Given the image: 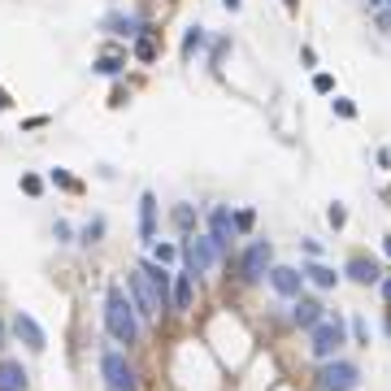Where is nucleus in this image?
<instances>
[{
    "label": "nucleus",
    "instance_id": "obj_1",
    "mask_svg": "<svg viewBox=\"0 0 391 391\" xmlns=\"http://www.w3.org/2000/svg\"><path fill=\"white\" fill-rule=\"evenodd\" d=\"M105 331L118 339V344H135L139 339V313H135V304H130L126 287H118V283L105 291Z\"/></svg>",
    "mask_w": 391,
    "mask_h": 391
},
{
    "label": "nucleus",
    "instance_id": "obj_2",
    "mask_svg": "<svg viewBox=\"0 0 391 391\" xmlns=\"http://www.w3.org/2000/svg\"><path fill=\"white\" fill-rule=\"evenodd\" d=\"M339 348H344V318H339V313H326L313 331H309V352H313L318 361H331Z\"/></svg>",
    "mask_w": 391,
    "mask_h": 391
},
{
    "label": "nucleus",
    "instance_id": "obj_3",
    "mask_svg": "<svg viewBox=\"0 0 391 391\" xmlns=\"http://www.w3.org/2000/svg\"><path fill=\"white\" fill-rule=\"evenodd\" d=\"M101 374H105V387L109 391H139L135 370H130L126 352H118V348H105L101 352Z\"/></svg>",
    "mask_w": 391,
    "mask_h": 391
},
{
    "label": "nucleus",
    "instance_id": "obj_4",
    "mask_svg": "<svg viewBox=\"0 0 391 391\" xmlns=\"http://www.w3.org/2000/svg\"><path fill=\"white\" fill-rule=\"evenodd\" d=\"M270 266H274L270 239H252L248 248H243V257H239V279H243V283H261V279L270 274Z\"/></svg>",
    "mask_w": 391,
    "mask_h": 391
},
{
    "label": "nucleus",
    "instance_id": "obj_5",
    "mask_svg": "<svg viewBox=\"0 0 391 391\" xmlns=\"http://www.w3.org/2000/svg\"><path fill=\"white\" fill-rule=\"evenodd\" d=\"M126 296H130V304H135L139 322H153V318L161 313V304H157V296H153V287H148V279H144L139 270H130V274H126Z\"/></svg>",
    "mask_w": 391,
    "mask_h": 391
},
{
    "label": "nucleus",
    "instance_id": "obj_6",
    "mask_svg": "<svg viewBox=\"0 0 391 391\" xmlns=\"http://www.w3.org/2000/svg\"><path fill=\"white\" fill-rule=\"evenodd\" d=\"M356 383H361V370H356L352 361H326L318 370V387L322 391H352Z\"/></svg>",
    "mask_w": 391,
    "mask_h": 391
},
{
    "label": "nucleus",
    "instance_id": "obj_7",
    "mask_svg": "<svg viewBox=\"0 0 391 391\" xmlns=\"http://www.w3.org/2000/svg\"><path fill=\"white\" fill-rule=\"evenodd\" d=\"M178 252H183V261H187V274H205V270L218 261V252H214V243H209V235H205V239L187 235L183 243H178Z\"/></svg>",
    "mask_w": 391,
    "mask_h": 391
},
{
    "label": "nucleus",
    "instance_id": "obj_8",
    "mask_svg": "<svg viewBox=\"0 0 391 391\" xmlns=\"http://www.w3.org/2000/svg\"><path fill=\"white\" fill-rule=\"evenodd\" d=\"M135 270L144 274V279H148V287H153L157 304H161V309H170V296H174V274H170L166 266H157V261H139Z\"/></svg>",
    "mask_w": 391,
    "mask_h": 391
},
{
    "label": "nucleus",
    "instance_id": "obj_9",
    "mask_svg": "<svg viewBox=\"0 0 391 391\" xmlns=\"http://www.w3.org/2000/svg\"><path fill=\"white\" fill-rule=\"evenodd\" d=\"M231 235H235V226H231V209H226V205L209 209V243H214V252H218V257L231 252Z\"/></svg>",
    "mask_w": 391,
    "mask_h": 391
},
{
    "label": "nucleus",
    "instance_id": "obj_10",
    "mask_svg": "<svg viewBox=\"0 0 391 391\" xmlns=\"http://www.w3.org/2000/svg\"><path fill=\"white\" fill-rule=\"evenodd\" d=\"M270 287L279 291V296H287V300H300V287H304V274L296 270V266H270Z\"/></svg>",
    "mask_w": 391,
    "mask_h": 391
},
{
    "label": "nucleus",
    "instance_id": "obj_11",
    "mask_svg": "<svg viewBox=\"0 0 391 391\" xmlns=\"http://www.w3.org/2000/svg\"><path fill=\"white\" fill-rule=\"evenodd\" d=\"M13 335H18V339H22V344H26L31 352H44V348H48V339H44V326H40L35 318H31V313H18V318H13Z\"/></svg>",
    "mask_w": 391,
    "mask_h": 391
},
{
    "label": "nucleus",
    "instance_id": "obj_12",
    "mask_svg": "<svg viewBox=\"0 0 391 391\" xmlns=\"http://www.w3.org/2000/svg\"><path fill=\"white\" fill-rule=\"evenodd\" d=\"M344 274H348L352 283H361V287H374V283H383V270H379V261H370V257H352Z\"/></svg>",
    "mask_w": 391,
    "mask_h": 391
},
{
    "label": "nucleus",
    "instance_id": "obj_13",
    "mask_svg": "<svg viewBox=\"0 0 391 391\" xmlns=\"http://www.w3.org/2000/svg\"><path fill=\"white\" fill-rule=\"evenodd\" d=\"M139 239H144V243L157 239V196H153V191L139 196Z\"/></svg>",
    "mask_w": 391,
    "mask_h": 391
},
{
    "label": "nucleus",
    "instance_id": "obj_14",
    "mask_svg": "<svg viewBox=\"0 0 391 391\" xmlns=\"http://www.w3.org/2000/svg\"><path fill=\"white\" fill-rule=\"evenodd\" d=\"M170 304L178 309V313H187V309L196 304V274H174V296H170Z\"/></svg>",
    "mask_w": 391,
    "mask_h": 391
},
{
    "label": "nucleus",
    "instance_id": "obj_15",
    "mask_svg": "<svg viewBox=\"0 0 391 391\" xmlns=\"http://www.w3.org/2000/svg\"><path fill=\"white\" fill-rule=\"evenodd\" d=\"M291 318H296V326L313 331V326L326 318V304H322V300H309V296H300V300H296V309H291Z\"/></svg>",
    "mask_w": 391,
    "mask_h": 391
},
{
    "label": "nucleus",
    "instance_id": "obj_16",
    "mask_svg": "<svg viewBox=\"0 0 391 391\" xmlns=\"http://www.w3.org/2000/svg\"><path fill=\"white\" fill-rule=\"evenodd\" d=\"M0 391H26L22 361H0Z\"/></svg>",
    "mask_w": 391,
    "mask_h": 391
},
{
    "label": "nucleus",
    "instance_id": "obj_17",
    "mask_svg": "<svg viewBox=\"0 0 391 391\" xmlns=\"http://www.w3.org/2000/svg\"><path fill=\"white\" fill-rule=\"evenodd\" d=\"M105 31H113V35H144L148 26H144L139 18H130V13H109V18H105Z\"/></svg>",
    "mask_w": 391,
    "mask_h": 391
},
{
    "label": "nucleus",
    "instance_id": "obj_18",
    "mask_svg": "<svg viewBox=\"0 0 391 391\" xmlns=\"http://www.w3.org/2000/svg\"><path fill=\"white\" fill-rule=\"evenodd\" d=\"M300 274H304V279L313 283V287H335V283H339V274H335L331 266H322V261H309Z\"/></svg>",
    "mask_w": 391,
    "mask_h": 391
},
{
    "label": "nucleus",
    "instance_id": "obj_19",
    "mask_svg": "<svg viewBox=\"0 0 391 391\" xmlns=\"http://www.w3.org/2000/svg\"><path fill=\"white\" fill-rule=\"evenodd\" d=\"M170 218H174V226H178L183 235L196 231V209H191V205H174V214H170Z\"/></svg>",
    "mask_w": 391,
    "mask_h": 391
},
{
    "label": "nucleus",
    "instance_id": "obj_20",
    "mask_svg": "<svg viewBox=\"0 0 391 391\" xmlns=\"http://www.w3.org/2000/svg\"><path fill=\"white\" fill-rule=\"evenodd\" d=\"M122 65H126V57H122V53H105L101 61H96V74L113 78V74H122Z\"/></svg>",
    "mask_w": 391,
    "mask_h": 391
},
{
    "label": "nucleus",
    "instance_id": "obj_21",
    "mask_svg": "<svg viewBox=\"0 0 391 391\" xmlns=\"http://www.w3.org/2000/svg\"><path fill=\"white\" fill-rule=\"evenodd\" d=\"M135 57L139 61H157V35L153 31H144V35L135 40Z\"/></svg>",
    "mask_w": 391,
    "mask_h": 391
},
{
    "label": "nucleus",
    "instance_id": "obj_22",
    "mask_svg": "<svg viewBox=\"0 0 391 391\" xmlns=\"http://www.w3.org/2000/svg\"><path fill=\"white\" fill-rule=\"evenodd\" d=\"M205 40H209L205 31H200V26H191L187 35H183V57H196V53H200V48H205Z\"/></svg>",
    "mask_w": 391,
    "mask_h": 391
},
{
    "label": "nucleus",
    "instance_id": "obj_23",
    "mask_svg": "<svg viewBox=\"0 0 391 391\" xmlns=\"http://www.w3.org/2000/svg\"><path fill=\"white\" fill-rule=\"evenodd\" d=\"M231 226H235L239 235H248L252 226H257V214H252V209H239V214H231Z\"/></svg>",
    "mask_w": 391,
    "mask_h": 391
},
{
    "label": "nucleus",
    "instance_id": "obj_24",
    "mask_svg": "<svg viewBox=\"0 0 391 391\" xmlns=\"http://www.w3.org/2000/svg\"><path fill=\"white\" fill-rule=\"evenodd\" d=\"M101 235H105V218H96V222H87L83 231H78V243H96Z\"/></svg>",
    "mask_w": 391,
    "mask_h": 391
},
{
    "label": "nucleus",
    "instance_id": "obj_25",
    "mask_svg": "<svg viewBox=\"0 0 391 391\" xmlns=\"http://www.w3.org/2000/svg\"><path fill=\"white\" fill-rule=\"evenodd\" d=\"M174 257H178V248H174V243H153V261H157V266H170Z\"/></svg>",
    "mask_w": 391,
    "mask_h": 391
},
{
    "label": "nucleus",
    "instance_id": "obj_26",
    "mask_svg": "<svg viewBox=\"0 0 391 391\" xmlns=\"http://www.w3.org/2000/svg\"><path fill=\"white\" fill-rule=\"evenodd\" d=\"M53 183H57V187H65V191H83V183H78V178H70L65 170H53Z\"/></svg>",
    "mask_w": 391,
    "mask_h": 391
},
{
    "label": "nucleus",
    "instance_id": "obj_27",
    "mask_svg": "<svg viewBox=\"0 0 391 391\" xmlns=\"http://www.w3.org/2000/svg\"><path fill=\"white\" fill-rule=\"evenodd\" d=\"M326 222H331L335 231H339V226L348 222V209H344V205H331V209H326Z\"/></svg>",
    "mask_w": 391,
    "mask_h": 391
},
{
    "label": "nucleus",
    "instance_id": "obj_28",
    "mask_svg": "<svg viewBox=\"0 0 391 391\" xmlns=\"http://www.w3.org/2000/svg\"><path fill=\"white\" fill-rule=\"evenodd\" d=\"M22 191H26V196H40V191H44V178H40V174H22Z\"/></svg>",
    "mask_w": 391,
    "mask_h": 391
},
{
    "label": "nucleus",
    "instance_id": "obj_29",
    "mask_svg": "<svg viewBox=\"0 0 391 391\" xmlns=\"http://www.w3.org/2000/svg\"><path fill=\"white\" fill-rule=\"evenodd\" d=\"M352 335H356V344H365V348H370V326H365L361 318H352Z\"/></svg>",
    "mask_w": 391,
    "mask_h": 391
},
{
    "label": "nucleus",
    "instance_id": "obj_30",
    "mask_svg": "<svg viewBox=\"0 0 391 391\" xmlns=\"http://www.w3.org/2000/svg\"><path fill=\"white\" fill-rule=\"evenodd\" d=\"M313 92H322V96L335 92V78H331V74H313Z\"/></svg>",
    "mask_w": 391,
    "mask_h": 391
},
{
    "label": "nucleus",
    "instance_id": "obj_31",
    "mask_svg": "<svg viewBox=\"0 0 391 391\" xmlns=\"http://www.w3.org/2000/svg\"><path fill=\"white\" fill-rule=\"evenodd\" d=\"M335 113L339 118H356V105L352 101H335Z\"/></svg>",
    "mask_w": 391,
    "mask_h": 391
},
{
    "label": "nucleus",
    "instance_id": "obj_32",
    "mask_svg": "<svg viewBox=\"0 0 391 391\" xmlns=\"http://www.w3.org/2000/svg\"><path fill=\"white\" fill-rule=\"evenodd\" d=\"M53 235L65 243V239H70V222H57V226H53Z\"/></svg>",
    "mask_w": 391,
    "mask_h": 391
},
{
    "label": "nucleus",
    "instance_id": "obj_33",
    "mask_svg": "<svg viewBox=\"0 0 391 391\" xmlns=\"http://www.w3.org/2000/svg\"><path fill=\"white\" fill-rule=\"evenodd\" d=\"M304 252L318 261V257H322V243H318V239H304Z\"/></svg>",
    "mask_w": 391,
    "mask_h": 391
},
{
    "label": "nucleus",
    "instance_id": "obj_34",
    "mask_svg": "<svg viewBox=\"0 0 391 391\" xmlns=\"http://www.w3.org/2000/svg\"><path fill=\"white\" fill-rule=\"evenodd\" d=\"M9 105H13V96H9V92H5V87H0V113H5V109H9Z\"/></svg>",
    "mask_w": 391,
    "mask_h": 391
},
{
    "label": "nucleus",
    "instance_id": "obj_35",
    "mask_svg": "<svg viewBox=\"0 0 391 391\" xmlns=\"http://www.w3.org/2000/svg\"><path fill=\"white\" fill-rule=\"evenodd\" d=\"M383 300L391 304V274H387V279H383Z\"/></svg>",
    "mask_w": 391,
    "mask_h": 391
},
{
    "label": "nucleus",
    "instance_id": "obj_36",
    "mask_svg": "<svg viewBox=\"0 0 391 391\" xmlns=\"http://www.w3.org/2000/svg\"><path fill=\"white\" fill-rule=\"evenodd\" d=\"M222 5H226V9H231V13H235V9L243 5V0H222Z\"/></svg>",
    "mask_w": 391,
    "mask_h": 391
},
{
    "label": "nucleus",
    "instance_id": "obj_37",
    "mask_svg": "<svg viewBox=\"0 0 391 391\" xmlns=\"http://www.w3.org/2000/svg\"><path fill=\"white\" fill-rule=\"evenodd\" d=\"M283 5H287V13H296V9H300V0H283Z\"/></svg>",
    "mask_w": 391,
    "mask_h": 391
},
{
    "label": "nucleus",
    "instance_id": "obj_38",
    "mask_svg": "<svg viewBox=\"0 0 391 391\" xmlns=\"http://www.w3.org/2000/svg\"><path fill=\"white\" fill-rule=\"evenodd\" d=\"M383 252H387V257H391V235H387V239H383Z\"/></svg>",
    "mask_w": 391,
    "mask_h": 391
},
{
    "label": "nucleus",
    "instance_id": "obj_39",
    "mask_svg": "<svg viewBox=\"0 0 391 391\" xmlns=\"http://www.w3.org/2000/svg\"><path fill=\"white\" fill-rule=\"evenodd\" d=\"M365 5H383V0H365Z\"/></svg>",
    "mask_w": 391,
    "mask_h": 391
}]
</instances>
